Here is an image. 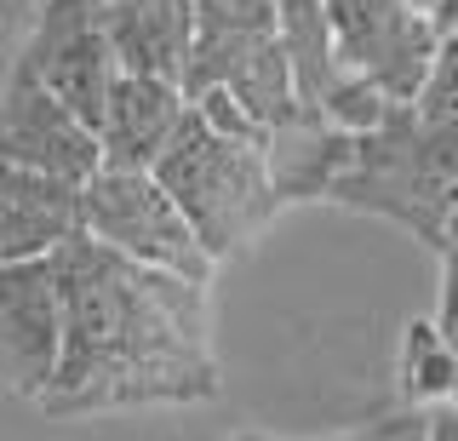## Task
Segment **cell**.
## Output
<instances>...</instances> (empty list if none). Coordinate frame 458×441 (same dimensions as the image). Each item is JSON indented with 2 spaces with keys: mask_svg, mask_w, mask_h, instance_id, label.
Here are the masks:
<instances>
[{
  "mask_svg": "<svg viewBox=\"0 0 458 441\" xmlns=\"http://www.w3.org/2000/svg\"><path fill=\"white\" fill-rule=\"evenodd\" d=\"M52 276L64 304V350L40 395L47 412L64 419L218 395L200 281L132 264L92 235H69L52 252Z\"/></svg>",
  "mask_w": 458,
  "mask_h": 441,
  "instance_id": "obj_1",
  "label": "cell"
},
{
  "mask_svg": "<svg viewBox=\"0 0 458 441\" xmlns=\"http://www.w3.org/2000/svg\"><path fill=\"white\" fill-rule=\"evenodd\" d=\"M327 201L378 212L436 247L458 207V121L395 104L372 132H355L344 173L327 183Z\"/></svg>",
  "mask_w": 458,
  "mask_h": 441,
  "instance_id": "obj_2",
  "label": "cell"
},
{
  "mask_svg": "<svg viewBox=\"0 0 458 441\" xmlns=\"http://www.w3.org/2000/svg\"><path fill=\"white\" fill-rule=\"evenodd\" d=\"M149 173L172 195V207L183 212L195 241L212 252V264L229 259L235 247H247L281 207L276 183H269L264 144H241V138L212 132L190 104H183V121L172 126L166 149L155 155Z\"/></svg>",
  "mask_w": 458,
  "mask_h": 441,
  "instance_id": "obj_3",
  "label": "cell"
},
{
  "mask_svg": "<svg viewBox=\"0 0 458 441\" xmlns=\"http://www.w3.org/2000/svg\"><path fill=\"white\" fill-rule=\"evenodd\" d=\"M81 235H92L98 247L132 264L166 269V276L200 281V287L212 281V252L195 241L155 173H138V166H98L81 183Z\"/></svg>",
  "mask_w": 458,
  "mask_h": 441,
  "instance_id": "obj_4",
  "label": "cell"
},
{
  "mask_svg": "<svg viewBox=\"0 0 458 441\" xmlns=\"http://www.w3.org/2000/svg\"><path fill=\"white\" fill-rule=\"evenodd\" d=\"M18 64L57 98V104L75 109L98 132L109 87H114V75H121L109 30H104V0H40L35 35H29Z\"/></svg>",
  "mask_w": 458,
  "mask_h": 441,
  "instance_id": "obj_5",
  "label": "cell"
},
{
  "mask_svg": "<svg viewBox=\"0 0 458 441\" xmlns=\"http://www.w3.org/2000/svg\"><path fill=\"white\" fill-rule=\"evenodd\" d=\"M321 6L333 18L344 69L367 75L390 104H412L441 40L436 23L407 0H321Z\"/></svg>",
  "mask_w": 458,
  "mask_h": 441,
  "instance_id": "obj_6",
  "label": "cell"
},
{
  "mask_svg": "<svg viewBox=\"0 0 458 441\" xmlns=\"http://www.w3.org/2000/svg\"><path fill=\"white\" fill-rule=\"evenodd\" d=\"M0 161H18L29 173L64 183H86L104 166V149L75 109H64L23 64H12L6 87H0Z\"/></svg>",
  "mask_w": 458,
  "mask_h": 441,
  "instance_id": "obj_7",
  "label": "cell"
},
{
  "mask_svg": "<svg viewBox=\"0 0 458 441\" xmlns=\"http://www.w3.org/2000/svg\"><path fill=\"white\" fill-rule=\"evenodd\" d=\"M64 350V304H57L52 259L0 264V373L18 395H47Z\"/></svg>",
  "mask_w": 458,
  "mask_h": 441,
  "instance_id": "obj_8",
  "label": "cell"
},
{
  "mask_svg": "<svg viewBox=\"0 0 458 441\" xmlns=\"http://www.w3.org/2000/svg\"><path fill=\"white\" fill-rule=\"evenodd\" d=\"M69 235H81V183L0 161V264L52 259Z\"/></svg>",
  "mask_w": 458,
  "mask_h": 441,
  "instance_id": "obj_9",
  "label": "cell"
},
{
  "mask_svg": "<svg viewBox=\"0 0 458 441\" xmlns=\"http://www.w3.org/2000/svg\"><path fill=\"white\" fill-rule=\"evenodd\" d=\"M183 87L178 81H155V75H114L104 121H98V149L104 166H138L149 173L155 155L166 149L172 126L183 121Z\"/></svg>",
  "mask_w": 458,
  "mask_h": 441,
  "instance_id": "obj_10",
  "label": "cell"
},
{
  "mask_svg": "<svg viewBox=\"0 0 458 441\" xmlns=\"http://www.w3.org/2000/svg\"><path fill=\"white\" fill-rule=\"evenodd\" d=\"M104 30L121 75L183 81V58L195 40L190 0H104Z\"/></svg>",
  "mask_w": 458,
  "mask_h": 441,
  "instance_id": "obj_11",
  "label": "cell"
},
{
  "mask_svg": "<svg viewBox=\"0 0 458 441\" xmlns=\"http://www.w3.org/2000/svg\"><path fill=\"white\" fill-rule=\"evenodd\" d=\"M350 132H338L321 109H298L293 121L269 126L264 132V161H269V183L281 201H310L327 195V183L344 173L350 161Z\"/></svg>",
  "mask_w": 458,
  "mask_h": 441,
  "instance_id": "obj_12",
  "label": "cell"
},
{
  "mask_svg": "<svg viewBox=\"0 0 458 441\" xmlns=\"http://www.w3.org/2000/svg\"><path fill=\"white\" fill-rule=\"evenodd\" d=\"M276 47L286 58V75H293L298 104L315 109L327 98V87L344 75L333 18H327L321 0H276Z\"/></svg>",
  "mask_w": 458,
  "mask_h": 441,
  "instance_id": "obj_13",
  "label": "cell"
},
{
  "mask_svg": "<svg viewBox=\"0 0 458 441\" xmlns=\"http://www.w3.org/2000/svg\"><path fill=\"white\" fill-rule=\"evenodd\" d=\"M453 384H458V344L436 321H407V338H401V390H407V402L419 407L453 402Z\"/></svg>",
  "mask_w": 458,
  "mask_h": 441,
  "instance_id": "obj_14",
  "label": "cell"
},
{
  "mask_svg": "<svg viewBox=\"0 0 458 441\" xmlns=\"http://www.w3.org/2000/svg\"><path fill=\"white\" fill-rule=\"evenodd\" d=\"M412 109L458 121V30H447L436 40V58H429V69H424V87H419V98H412Z\"/></svg>",
  "mask_w": 458,
  "mask_h": 441,
  "instance_id": "obj_15",
  "label": "cell"
},
{
  "mask_svg": "<svg viewBox=\"0 0 458 441\" xmlns=\"http://www.w3.org/2000/svg\"><path fill=\"white\" fill-rule=\"evenodd\" d=\"M190 109L200 121L212 126V132H224V138H241V144H264V126H258L247 109L235 104V98H229L224 87H207V92H195L190 98Z\"/></svg>",
  "mask_w": 458,
  "mask_h": 441,
  "instance_id": "obj_16",
  "label": "cell"
},
{
  "mask_svg": "<svg viewBox=\"0 0 458 441\" xmlns=\"http://www.w3.org/2000/svg\"><path fill=\"white\" fill-rule=\"evenodd\" d=\"M436 252H441V310H436V327L453 333V321H458V207H453L447 230H441V241H436Z\"/></svg>",
  "mask_w": 458,
  "mask_h": 441,
  "instance_id": "obj_17",
  "label": "cell"
},
{
  "mask_svg": "<svg viewBox=\"0 0 458 441\" xmlns=\"http://www.w3.org/2000/svg\"><path fill=\"white\" fill-rule=\"evenodd\" d=\"M424 412L429 407H412V412H390L378 424H361L350 436H327V441H424Z\"/></svg>",
  "mask_w": 458,
  "mask_h": 441,
  "instance_id": "obj_18",
  "label": "cell"
},
{
  "mask_svg": "<svg viewBox=\"0 0 458 441\" xmlns=\"http://www.w3.org/2000/svg\"><path fill=\"white\" fill-rule=\"evenodd\" d=\"M424 441H458V402H436L424 412Z\"/></svg>",
  "mask_w": 458,
  "mask_h": 441,
  "instance_id": "obj_19",
  "label": "cell"
},
{
  "mask_svg": "<svg viewBox=\"0 0 458 441\" xmlns=\"http://www.w3.org/2000/svg\"><path fill=\"white\" fill-rule=\"evenodd\" d=\"M429 23H436V35L458 30V0H429Z\"/></svg>",
  "mask_w": 458,
  "mask_h": 441,
  "instance_id": "obj_20",
  "label": "cell"
},
{
  "mask_svg": "<svg viewBox=\"0 0 458 441\" xmlns=\"http://www.w3.org/2000/svg\"><path fill=\"white\" fill-rule=\"evenodd\" d=\"M235 441H276V436H258V430H241Z\"/></svg>",
  "mask_w": 458,
  "mask_h": 441,
  "instance_id": "obj_21",
  "label": "cell"
},
{
  "mask_svg": "<svg viewBox=\"0 0 458 441\" xmlns=\"http://www.w3.org/2000/svg\"><path fill=\"white\" fill-rule=\"evenodd\" d=\"M453 402H458V384H453Z\"/></svg>",
  "mask_w": 458,
  "mask_h": 441,
  "instance_id": "obj_22",
  "label": "cell"
}]
</instances>
